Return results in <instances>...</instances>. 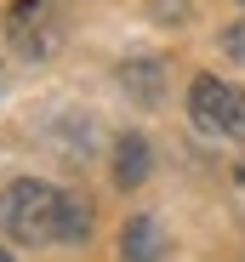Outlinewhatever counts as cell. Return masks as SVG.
<instances>
[{"instance_id": "1", "label": "cell", "mask_w": 245, "mask_h": 262, "mask_svg": "<svg viewBox=\"0 0 245 262\" xmlns=\"http://www.w3.org/2000/svg\"><path fill=\"white\" fill-rule=\"evenodd\" d=\"M0 228L17 245H80L92 234V205L40 177H17L0 188Z\"/></svg>"}, {"instance_id": "2", "label": "cell", "mask_w": 245, "mask_h": 262, "mask_svg": "<svg viewBox=\"0 0 245 262\" xmlns=\"http://www.w3.org/2000/svg\"><path fill=\"white\" fill-rule=\"evenodd\" d=\"M188 114H194L199 131H211V137L245 143V92H239V85H228L217 74H199L188 85Z\"/></svg>"}, {"instance_id": "3", "label": "cell", "mask_w": 245, "mask_h": 262, "mask_svg": "<svg viewBox=\"0 0 245 262\" xmlns=\"http://www.w3.org/2000/svg\"><path fill=\"white\" fill-rule=\"evenodd\" d=\"M6 40H12V52L29 57V63L52 57L63 46L57 6H52V0H12V6H6Z\"/></svg>"}, {"instance_id": "4", "label": "cell", "mask_w": 245, "mask_h": 262, "mask_svg": "<svg viewBox=\"0 0 245 262\" xmlns=\"http://www.w3.org/2000/svg\"><path fill=\"white\" fill-rule=\"evenodd\" d=\"M120 262H166V228L154 216H126V228H120Z\"/></svg>"}, {"instance_id": "5", "label": "cell", "mask_w": 245, "mask_h": 262, "mask_svg": "<svg viewBox=\"0 0 245 262\" xmlns=\"http://www.w3.org/2000/svg\"><path fill=\"white\" fill-rule=\"evenodd\" d=\"M120 85H126L131 103L154 108L160 92H166V63H160V57H126V63H120Z\"/></svg>"}, {"instance_id": "6", "label": "cell", "mask_w": 245, "mask_h": 262, "mask_svg": "<svg viewBox=\"0 0 245 262\" xmlns=\"http://www.w3.org/2000/svg\"><path fill=\"white\" fill-rule=\"evenodd\" d=\"M148 171H154L148 137H143V131H126V137L114 143V183H120V188H143Z\"/></svg>"}, {"instance_id": "7", "label": "cell", "mask_w": 245, "mask_h": 262, "mask_svg": "<svg viewBox=\"0 0 245 262\" xmlns=\"http://www.w3.org/2000/svg\"><path fill=\"white\" fill-rule=\"evenodd\" d=\"M222 52H228L234 63H245V23H228V34H222Z\"/></svg>"}, {"instance_id": "8", "label": "cell", "mask_w": 245, "mask_h": 262, "mask_svg": "<svg viewBox=\"0 0 245 262\" xmlns=\"http://www.w3.org/2000/svg\"><path fill=\"white\" fill-rule=\"evenodd\" d=\"M0 262H12V251H6V245H0Z\"/></svg>"}, {"instance_id": "9", "label": "cell", "mask_w": 245, "mask_h": 262, "mask_svg": "<svg viewBox=\"0 0 245 262\" xmlns=\"http://www.w3.org/2000/svg\"><path fill=\"white\" fill-rule=\"evenodd\" d=\"M239 188H245V165H239Z\"/></svg>"}, {"instance_id": "10", "label": "cell", "mask_w": 245, "mask_h": 262, "mask_svg": "<svg viewBox=\"0 0 245 262\" xmlns=\"http://www.w3.org/2000/svg\"><path fill=\"white\" fill-rule=\"evenodd\" d=\"M239 262H245V256H239Z\"/></svg>"}]
</instances>
